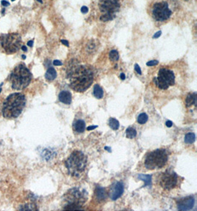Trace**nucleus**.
I'll use <instances>...</instances> for the list:
<instances>
[{
	"instance_id": "nucleus-1",
	"label": "nucleus",
	"mask_w": 197,
	"mask_h": 211,
	"mask_svg": "<svg viewBox=\"0 0 197 211\" xmlns=\"http://www.w3.org/2000/svg\"><path fill=\"white\" fill-rule=\"evenodd\" d=\"M66 78L70 80V86L72 90L83 93L92 85L94 81V74L89 65H76L69 69Z\"/></svg>"
},
{
	"instance_id": "nucleus-2",
	"label": "nucleus",
	"mask_w": 197,
	"mask_h": 211,
	"mask_svg": "<svg viewBox=\"0 0 197 211\" xmlns=\"http://www.w3.org/2000/svg\"><path fill=\"white\" fill-rule=\"evenodd\" d=\"M26 104V98L21 93H15L7 96L2 105V115L5 119L19 117Z\"/></svg>"
},
{
	"instance_id": "nucleus-3",
	"label": "nucleus",
	"mask_w": 197,
	"mask_h": 211,
	"mask_svg": "<svg viewBox=\"0 0 197 211\" xmlns=\"http://www.w3.org/2000/svg\"><path fill=\"white\" fill-rule=\"evenodd\" d=\"M32 79V74L25 64L17 65L9 76V82L13 90H21L26 88Z\"/></svg>"
},
{
	"instance_id": "nucleus-4",
	"label": "nucleus",
	"mask_w": 197,
	"mask_h": 211,
	"mask_svg": "<svg viewBox=\"0 0 197 211\" xmlns=\"http://www.w3.org/2000/svg\"><path fill=\"white\" fill-rule=\"evenodd\" d=\"M87 158L82 152L73 151L65 161V165L67 168L69 174L73 177L80 176L85 170Z\"/></svg>"
},
{
	"instance_id": "nucleus-5",
	"label": "nucleus",
	"mask_w": 197,
	"mask_h": 211,
	"mask_svg": "<svg viewBox=\"0 0 197 211\" xmlns=\"http://www.w3.org/2000/svg\"><path fill=\"white\" fill-rule=\"evenodd\" d=\"M64 202L66 205L64 210H80L82 206L85 204L87 200V193L84 190H80L79 188L70 189L65 193Z\"/></svg>"
},
{
	"instance_id": "nucleus-6",
	"label": "nucleus",
	"mask_w": 197,
	"mask_h": 211,
	"mask_svg": "<svg viewBox=\"0 0 197 211\" xmlns=\"http://www.w3.org/2000/svg\"><path fill=\"white\" fill-rule=\"evenodd\" d=\"M21 38L18 33H7L0 36V52L13 54L21 48Z\"/></svg>"
},
{
	"instance_id": "nucleus-7",
	"label": "nucleus",
	"mask_w": 197,
	"mask_h": 211,
	"mask_svg": "<svg viewBox=\"0 0 197 211\" xmlns=\"http://www.w3.org/2000/svg\"><path fill=\"white\" fill-rule=\"evenodd\" d=\"M168 155L166 150L157 149L149 153L145 157V166L148 170L162 168L168 162Z\"/></svg>"
},
{
	"instance_id": "nucleus-8",
	"label": "nucleus",
	"mask_w": 197,
	"mask_h": 211,
	"mask_svg": "<svg viewBox=\"0 0 197 211\" xmlns=\"http://www.w3.org/2000/svg\"><path fill=\"white\" fill-rule=\"evenodd\" d=\"M98 6L102 13L100 19L103 22H108L115 18L121 8V4L118 0H100Z\"/></svg>"
},
{
	"instance_id": "nucleus-9",
	"label": "nucleus",
	"mask_w": 197,
	"mask_h": 211,
	"mask_svg": "<svg viewBox=\"0 0 197 211\" xmlns=\"http://www.w3.org/2000/svg\"><path fill=\"white\" fill-rule=\"evenodd\" d=\"M153 82L159 89L167 90L175 83V75L172 70L162 68L159 70L158 76L153 79Z\"/></svg>"
},
{
	"instance_id": "nucleus-10",
	"label": "nucleus",
	"mask_w": 197,
	"mask_h": 211,
	"mask_svg": "<svg viewBox=\"0 0 197 211\" xmlns=\"http://www.w3.org/2000/svg\"><path fill=\"white\" fill-rule=\"evenodd\" d=\"M172 14V11L166 2H159L153 5L151 8V15L157 22H164L168 19Z\"/></svg>"
},
{
	"instance_id": "nucleus-11",
	"label": "nucleus",
	"mask_w": 197,
	"mask_h": 211,
	"mask_svg": "<svg viewBox=\"0 0 197 211\" xmlns=\"http://www.w3.org/2000/svg\"><path fill=\"white\" fill-rule=\"evenodd\" d=\"M178 176L174 171L166 170L163 173L159 178V184L165 190H172L176 186Z\"/></svg>"
},
{
	"instance_id": "nucleus-12",
	"label": "nucleus",
	"mask_w": 197,
	"mask_h": 211,
	"mask_svg": "<svg viewBox=\"0 0 197 211\" xmlns=\"http://www.w3.org/2000/svg\"><path fill=\"white\" fill-rule=\"evenodd\" d=\"M124 186L122 182H115L112 185L109 190V197L112 200H117L123 195Z\"/></svg>"
},
{
	"instance_id": "nucleus-13",
	"label": "nucleus",
	"mask_w": 197,
	"mask_h": 211,
	"mask_svg": "<svg viewBox=\"0 0 197 211\" xmlns=\"http://www.w3.org/2000/svg\"><path fill=\"white\" fill-rule=\"evenodd\" d=\"M195 199L193 196H188L180 199L177 202V208L180 210H188L194 208Z\"/></svg>"
},
{
	"instance_id": "nucleus-14",
	"label": "nucleus",
	"mask_w": 197,
	"mask_h": 211,
	"mask_svg": "<svg viewBox=\"0 0 197 211\" xmlns=\"http://www.w3.org/2000/svg\"><path fill=\"white\" fill-rule=\"evenodd\" d=\"M59 101L66 104H70L72 102V94L66 90H63L59 94Z\"/></svg>"
},
{
	"instance_id": "nucleus-15",
	"label": "nucleus",
	"mask_w": 197,
	"mask_h": 211,
	"mask_svg": "<svg viewBox=\"0 0 197 211\" xmlns=\"http://www.w3.org/2000/svg\"><path fill=\"white\" fill-rule=\"evenodd\" d=\"M94 196H95V198L98 201H99V202H103V201H104L106 199V197H107V193H106L105 188L98 186L96 187L95 189Z\"/></svg>"
},
{
	"instance_id": "nucleus-16",
	"label": "nucleus",
	"mask_w": 197,
	"mask_h": 211,
	"mask_svg": "<svg viewBox=\"0 0 197 211\" xmlns=\"http://www.w3.org/2000/svg\"><path fill=\"white\" fill-rule=\"evenodd\" d=\"M72 127H73V130L76 132H78V133H83L86 129L85 122L83 121L81 119L77 120V121H76L73 123Z\"/></svg>"
},
{
	"instance_id": "nucleus-17",
	"label": "nucleus",
	"mask_w": 197,
	"mask_h": 211,
	"mask_svg": "<svg viewBox=\"0 0 197 211\" xmlns=\"http://www.w3.org/2000/svg\"><path fill=\"white\" fill-rule=\"evenodd\" d=\"M196 93H194V94H189L187 96L186 99V104L188 108L191 107L192 105H196Z\"/></svg>"
},
{
	"instance_id": "nucleus-18",
	"label": "nucleus",
	"mask_w": 197,
	"mask_h": 211,
	"mask_svg": "<svg viewBox=\"0 0 197 211\" xmlns=\"http://www.w3.org/2000/svg\"><path fill=\"white\" fill-rule=\"evenodd\" d=\"M56 76L57 73L54 68H53V67H50V68L47 69V71L46 72V74H45V78H46V79L48 81L54 80L56 78Z\"/></svg>"
},
{
	"instance_id": "nucleus-19",
	"label": "nucleus",
	"mask_w": 197,
	"mask_h": 211,
	"mask_svg": "<svg viewBox=\"0 0 197 211\" xmlns=\"http://www.w3.org/2000/svg\"><path fill=\"white\" fill-rule=\"evenodd\" d=\"M93 94L94 97L98 98V99H100V98L103 97V90L99 84H95L94 86Z\"/></svg>"
},
{
	"instance_id": "nucleus-20",
	"label": "nucleus",
	"mask_w": 197,
	"mask_h": 211,
	"mask_svg": "<svg viewBox=\"0 0 197 211\" xmlns=\"http://www.w3.org/2000/svg\"><path fill=\"white\" fill-rule=\"evenodd\" d=\"M138 179L140 180L143 181L145 182L144 187L146 186H151V175H144V174H140L138 175Z\"/></svg>"
},
{
	"instance_id": "nucleus-21",
	"label": "nucleus",
	"mask_w": 197,
	"mask_h": 211,
	"mask_svg": "<svg viewBox=\"0 0 197 211\" xmlns=\"http://www.w3.org/2000/svg\"><path fill=\"white\" fill-rule=\"evenodd\" d=\"M109 125L114 131H117L120 127V123L115 118H110L109 120Z\"/></svg>"
},
{
	"instance_id": "nucleus-22",
	"label": "nucleus",
	"mask_w": 197,
	"mask_h": 211,
	"mask_svg": "<svg viewBox=\"0 0 197 211\" xmlns=\"http://www.w3.org/2000/svg\"><path fill=\"white\" fill-rule=\"evenodd\" d=\"M126 136L128 139H134L137 136V131L135 128L133 127H128L126 131Z\"/></svg>"
},
{
	"instance_id": "nucleus-23",
	"label": "nucleus",
	"mask_w": 197,
	"mask_h": 211,
	"mask_svg": "<svg viewBox=\"0 0 197 211\" xmlns=\"http://www.w3.org/2000/svg\"><path fill=\"white\" fill-rule=\"evenodd\" d=\"M196 140V135L194 133H187L185 137V142L187 144H193Z\"/></svg>"
},
{
	"instance_id": "nucleus-24",
	"label": "nucleus",
	"mask_w": 197,
	"mask_h": 211,
	"mask_svg": "<svg viewBox=\"0 0 197 211\" xmlns=\"http://www.w3.org/2000/svg\"><path fill=\"white\" fill-rule=\"evenodd\" d=\"M148 119H149V116L145 113H142L140 114L138 116V117H137V121L138 122L139 124H141V125H143V124L146 123Z\"/></svg>"
},
{
	"instance_id": "nucleus-25",
	"label": "nucleus",
	"mask_w": 197,
	"mask_h": 211,
	"mask_svg": "<svg viewBox=\"0 0 197 211\" xmlns=\"http://www.w3.org/2000/svg\"><path fill=\"white\" fill-rule=\"evenodd\" d=\"M109 58L112 62H117L119 60V54L117 50H112L109 53Z\"/></svg>"
},
{
	"instance_id": "nucleus-26",
	"label": "nucleus",
	"mask_w": 197,
	"mask_h": 211,
	"mask_svg": "<svg viewBox=\"0 0 197 211\" xmlns=\"http://www.w3.org/2000/svg\"><path fill=\"white\" fill-rule=\"evenodd\" d=\"M21 210H35V205L33 204H26L23 206V208L19 209Z\"/></svg>"
},
{
	"instance_id": "nucleus-27",
	"label": "nucleus",
	"mask_w": 197,
	"mask_h": 211,
	"mask_svg": "<svg viewBox=\"0 0 197 211\" xmlns=\"http://www.w3.org/2000/svg\"><path fill=\"white\" fill-rule=\"evenodd\" d=\"M159 62L157 60H151V61H149V62H148L146 63V65L147 66H155L157 65V64H158Z\"/></svg>"
},
{
	"instance_id": "nucleus-28",
	"label": "nucleus",
	"mask_w": 197,
	"mask_h": 211,
	"mask_svg": "<svg viewBox=\"0 0 197 211\" xmlns=\"http://www.w3.org/2000/svg\"><path fill=\"white\" fill-rule=\"evenodd\" d=\"M135 71L137 72V74H138L139 75H141V74H142V71H141L140 67L137 64H135Z\"/></svg>"
},
{
	"instance_id": "nucleus-29",
	"label": "nucleus",
	"mask_w": 197,
	"mask_h": 211,
	"mask_svg": "<svg viewBox=\"0 0 197 211\" xmlns=\"http://www.w3.org/2000/svg\"><path fill=\"white\" fill-rule=\"evenodd\" d=\"M80 11H81L83 13H86L89 11V9L86 6H83L81 7V9H80Z\"/></svg>"
},
{
	"instance_id": "nucleus-30",
	"label": "nucleus",
	"mask_w": 197,
	"mask_h": 211,
	"mask_svg": "<svg viewBox=\"0 0 197 211\" xmlns=\"http://www.w3.org/2000/svg\"><path fill=\"white\" fill-rule=\"evenodd\" d=\"M161 34H162V31H158V32H157L156 33H155L154 35H153V39L159 38V37L161 36Z\"/></svg>"
},
{
	"instance_id": "nucleus-31",
	"label": "nucleus",
	"mask_w": 197,
	"mask_h": 211,
	"mask_svg": "<svg viewBox=\"0 0 197 211\" xmlns=\"http://www.w3.org/2000/svg\"><path fill=\"white\" fill-rule=\"evenodd\" d=\"M53 65L56 66H61L62 65V62H60L59 60H54L53 61Z\"/></svg>"
},
{
	"instance_id": "nucleus-32",
	"label": "nucleus",
	"mask_w": 197,
	"mask_h": 211,
	"mask_svg": "<svg viewBox=\"0 0 197 211\" xmlns=\"http://www.w3.org/2000/svg\"><path fill=\"white\" fill-rule=\"evenodd\" d=\"M1 4H2V6H4V7H7V6H9V5H10V3L7 1H6V0H2Z\"/></svg>"
},
{
	"instance_id": "nucleus-33",
	"label": "nucleus",
	"mask_w": 197,
	"mask_h": 211,
	"mask_svg": "<svg viewBox=\"0 0 197 211\" xmlns=\"http://www.w3.org/2000/svg\"><path fill=\"white\" fill-rule=\"evenodd\" d=\"M98 126L97 125H94V126H89V127H86V130L87 131H92V130L95 129V128H97Z\"/></svg>"
},
{
	"instance_id": "nucleus-34",
	"label": "nucleus",
	"mask_w": 197,
	"mask_h": 211,
	"mask_svg": "<svg viewBox=\"0 0 197 211\" xmlns=\"http://www.w3.org/2000/svg\"><path fill=\"white\" fill-rule=\"evenodd\" d=\"M165 124H166V126L168 127H172V125H173V122H171V121H170V120H168V121L166 122V123H165Z\"/></svg>"
},
{
	"instance_id": "nucleus-35",
	"label": "nucleus",
	"mask_w": 197,
	"mask_h": 211,
	"mask_svg": "<svg viewBox=\"0 0 197 211\" xmlns=\"http://www.w3.org/2000/svg\"><path fill=\"white\" fill-rule=\"evenodd\" d=\"M61 42H62V44H64V45H66V47L70 46V45H69V42L66 40H64V39H62V40H61Z\"/></svg>"
},
{
	"instance_id": "nucleus-36",
	"label": "nucleus",
	"mask_w": 197,
	"mask_h": 211,
	"mask_svg": "<svg viewBox=\"0 0 197 211\" xmlns=\"http://www.w3.org/2000/svg\"><path fill=\"white\" fill-rule=\"evenodd\" d=\"M120 78H121L122 80H124V79H126L125 74H124L123 73H122V74H121V75H120Z\"/></svg>"
},
{
	"instance_id": "nucleus-37",
	"label": "nucleus",
	"mask_w": 197,
	"mask_h": 211,
	"mask_svg": "<svg viewBox=\"0 0 197 211\" xmlns=\"http://www.w3.org/2000/svg\"><path fill=\"white\" fill-rule=\"evenodd\" d=\"M27 45H28L29 47H33V40L29 41V42H27Z\"/></svg>"
},
{
	"instance_id": "nucleus-38",
	"label": "nucleus",
	"mask_w": 197,
	"mask_h": 211,
	"mask_svg": "<svg viewBox=\"0 0 197 211\" xmlns=\"http://www.w3.org/2000/svg\"><path fill=\"white\" fill-rule=\"evenodd\" d=\"M21 50H22L23 51H25V52H27V48L26 46H21Z\"/></svg>"
},
{
	"instance_id": "nucleus-39",
	"label": "nucleus",
	"mask_w": 197,
	"mask_h": 211,
	"mask_svg": "<svg viewBox=\"0 0 197 211\" xmlns=\"http://www.w3.org/2000/svg\"><path fill=\"white\" fill-rule=\"evenodd\" d=\"M109 148H110V147H105V150H107V151H109V152H112V151H111V150H110Z\"/></svg>"
},
{
	"instance_id": "nucleus-40",
	"label": "nucleus",
	"mask_w": 197,
	"mask_h": 211,
	"mask_svg": "<svg viewBox=\"0 0 197 211\" xmlns=\"http://www.w3.org/2000/svg\"><path fill=\"white\" fill-rule=\"evenodd\" d=\"M21 57H22L23 60H25V59H26V56H25V55H22V56H21Z\"/></svg>"
},
{
	"instance_id": "nucleus-41",
	"label": "nucleus",
	"mask_w": 197,
	"mask_h": 211,
	"mask_svg": "<svg viewBox=\"0 0 197 211\" xmlns=\"http://www.w3.org/2000/svg\"><path fill=\"white\" fill-rule=\"evenodd\" d=\"M37 1H39V2H40V3H42V2H42V0H37Z\"/></svg>"
},
{
	"instance_id": "nucleus-42",
	"label": "nucleus",
	"mask_w": 197,
	"mask_h": 211,
	"mask_svg": "<svg viewBox=\"0 0 197 211\" xmlns=\"http://www.w3.org/2000/svg\"><path fill=\"white\" fill-rule=\"evenodd\" d=\"M1 91H2V89H1V88H0V93H1Z\"/></svg>"
},
{
	"instance_id": "nucleus-43",
	"label": "nucleus",
	"mask_w": 197,
	"mask_h": 211,
	"mask_svg": "<svg viewBox=\"0 0 197 211\" xmlns=\"http://www.w3.org/2000/svg\"><path fill=\"white\" fill-rule=\"evenodd\" d=\"M11 1H12V2H14V1H15V0H11Z\"/></svg>"
},
{
	"instance_id": "nucleus-44",
	"label": "nucleus",
	"mask_w": 197,
	"mask_h": 211,
	"mask_svg": "<svg viewBox=\"0 0 197 211\" xmlns=\"http://www.w3.org/2000/svg\"><path fill=\"white\" fill-rule=\"evenodd\" d=\"M184 1H188V0H184Z\"/></svg>"
}]
</instances>
